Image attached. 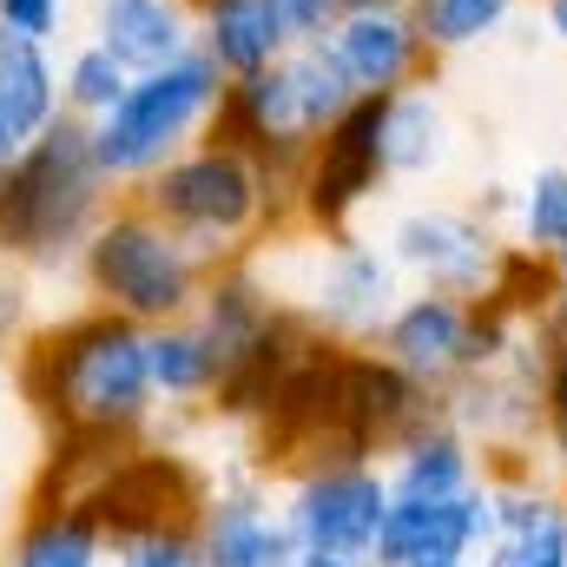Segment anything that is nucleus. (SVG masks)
<instances>
[{"label":"nucleus","mask_w":567,"mask_h":567,"mask_svg":"<svg viewBox=\"0 0 567 567\" xmlns=\"http://www.w3.org/2000/svg\"><path fill=\"white\" fill-rule=\"evenodd\" d=\"M7 363H13V396L47 435H73L120 455L158 423L152 330L106 303H80L66 317L20 330Z\"/></svg>","instance_id":"1"},{"label":"nucleus","mask_w":567,"mask_h":567,"mask_svg":"<svg viewBox=\"0 0 567 567\" xmlns=\"http://www.w3.org/2000/svg\"><path fill=\"white\" fill-rule=\"evenodd\" d=\"M120 185L106 178L93 126L86 120H53L0 172V265L20 278L73 271L100 218L113 212Z\"/></svg>","instance_id":"2"},{"label":"nucleus","mask_w":567,"mask_h":567,"mask_svg":"<svg viewBox=\"0 0 567 567\" xmlns=\"http://www.w3.org/2000/svg\"><path fill=\"white\" fill-rule=\"evenodd\" d=\"M133 198L158 225H172L205 265L251 258L278 231H297V212L265 178V165L225 140H192L178 158H165Z\"/></svg>","instance_id":"3"},{"label":"nucleus","mask_w":567,"mask_h":567,"mask_svg":"<svg viewBox=\"0 0 567 567\" xmlns=\"http://www.w3.org/2000/svg\"><path fill=\"white\" fill-rule=\"evenodd\" d=\"M73 278H80L86 303H106L145 330H158V323H178L198 310V290L212 278V265L172 225H158L133 192H120L113 212L100 218V231L86 238Z\"/></svg>","instance_id":"4"},{"label":"nucleus","mask_w":567,"mask_h":567,"mask_svg":"<svg viewBox=\"0 0 567 567\" xmlns=\"http://www.w3.org/2000/svg\"><path fill=\"white\" fill-rule=\"evenodd\" d=\"M225 86H231V80L218 73V60H212L205 47H192V53L172 60V66L133 73L126 100L93 126V152H100L106 178H113L120 192H140L165 158H178L192 140H205V126H212Z\"/></svg>","instance_id":"5"},{"label":"nucleus","mask_w":567,"mask_h":567,"mask_svg":"<svg viewBox=\"0 0 567 567\" xmlns=\"http://www.w3.org/2000/svg\"><path fill=\"white\" fill-rule=\"evenodd\" d=\"M265 278L323 343H377L390 310L410 290L396 258L383 251V238H363V231L310 238L303 258H297V278H284V271H265Z\"/></svg>","instance_id":"6"},{"label":"nucleus","mask_w":567,"mask_h":567,"mask_svg":"<svg viewBox=\"0 0 567 567\" xmlns=\"http://www.w3.org/2000/svg\"><path fill=\"white\" fill-rule=\"evenodd\" d=\"M86 502L113 548L140 535H198V515L212 502V468H198L185 449L133 442L93 475Z\"/></svg>","instance_id":"7"},{"label":"nucleus","mask_w":567,"mask_h":567,"mask_svg":"<svg viewBox=\"0 0 567 567\" xmlns=\"http://www.w3.org/2000/svg\"><path fill=\"white\" fill-rule=\"evenodd\" d=\"M383 120H390V93H363L337 126H323L310 140V158L297 172V231H310V238L357 231V218L383 198V185H390Z\"/></svg>","instance_id":"8"},{"label":"nucleus","mask_w":567,"mask_h":567,"mask_svg":"<svg viewBox=\"0 0 567 567\" xmlns=\"http://www.w3.org/2000/svg\"><path fill=\"white\" fill-rule=\"evenodd\" d=\"M278 495L303 555H350V561L377 555V535H383V515H390V475H383L377 455L303 462L278 482Z\"/></svg>","instance_id":"9"},{"label":"nucleus","mask_w":567,"mask_h":567,"mask_svg":"<svg viewBox=\"0 0 567 567\" xmlns=\"http://www.w3.org/2000/svg\"><path fill=\"white\" fill-rule=\"evenodd\" d=\"M383 251L396 258V271L416 290H449V297H482L495 271H502V231L488 212L475 205H449V198H423L403 205L383 225Z\"/></svg>","instance_id":"10"},{"label":"nucleus","mask_w":567,"mask_h":567,"mask_svg":"<svg viewBox=\"0 0 567 567\" xmlns=\"http://www.w3.org/2000/svg\"><path fill=\"white\" fill-rule=\"evenodd\" d=\"M442 410L475 435L482 462H542V343L535 330L508 363L468 370L442 390Z\"/></svg>","instance_id":"11"},{"label":"nucleus","mask_w":567,"mask_h":567,"mask_svg":"<svg viewBox=\"0 0 567 567\" xmlns=\"http://www.w3.org/2000/svg\"><path fill=\"white\" fill-rule=\"evenodd\" d=\"M198 548L205 567H290L303 548L290 535L278 482L245 455L225 475H212V502L198 515Z\"/></svg>","instance_id":"12"},{"label":"nucleus","mask_w":567,"mask_h":567,"mask_svg":"<svg viewBox=\"0 0 567 567\" xmlns=\"http://www.w3.org/2000/svg\"><path fill=\"white\" fill-rule=\"evenodd\" d=\"M495 542V502H488V475L462 495L416 502V495H390L383 535L370 567H455L482 561V548Z\"/></svg>","instance_id":"13"},{"label":"nucleus","mask_w":567,"mask_h":567,"mask_svg":"<svg viewBox=\"0 0 567 567\" xmlns=\"http://www.w3.org/2000/svg\"><path fill=\"white\" fill-rule=\"evenodd\" d=\"M337 390H343V455H377V462L442 403L429 383H416L403 363H390L377 343H343Z\"/></svg>","instance_id":"14"},{"label":"nucleus","mask_w":567,"mask_h":567,"mask_svg":"<svg viewBox=\"0 0 567 567\" xmlns=\"http://www.w3.org/2000/svg\"><path fill=\"white\" fill-rule=\"evenodd\" d=\"M377 350L390 363H403L416 383L435 396L475 370V297H449V290H403V303L390 310Z\"/></svg>","instance_id":"15"},{"label":"nucleus","mask_w":567,"mask_h":567,"mask_svg":"<svg viewBox=\"0 0 567 567\" xmlns=\"http://www.w3.org/2000/svg\"><path fill=\"white\" fill-rule=\"evenodd\" d=\"M323 40L337 47V60L357 80V93H403V86L435 80V66H442L423 47L410 7H343Z\"/></svg>","instance_id":"16"},{"label":"nucleus","mask_w":567,"mask_h":567,"mask_svg":"<svg viewBox=\"0 0 567 567\" xmlns=\"http://www.w3.org/2000/svg\"><path fill=\"white\" fill-rule=\"evenodd\" d=\"M86 40H100L126 73H152L198 47V7L192 0H93Z\"/></svg>","instance_id":"17"},{"label":"nucleus","mask_w":567,"mask_h":567,"mask_svg":"<svg viewBox=\"0 0 567 567\" xmlns=\"http://www.w3.org/2000/svg\"><path fill=\"white\" fill-rule=\"evenodd\" d=\"M383 475H390V495H416V502H442V495H462L488 475L475 435L455 423L442 403L429 410L423 423L410 429L390 455H383Z\"/></svg>","instance_id":"18"},{"label":"nucleus","mask_w":567,"mask_h":567,"mask_svg":"<svg viewBox=\"0 0 567 567\" xmlns=\"http://www.w3.org/2000/svg\"><path fill=\"white\" fill-rule=\"evenodd\" d=\"M317 343V330L284 303L278 317H271V330L265 337H251L231 363H225V377H218V396H212V416L231 429H251L265 416V403L278 396V383L303 363V350Z\"/></svg>","instance_id":"19"},{"label":"nucleus","mask_w":567,"mask_h":567,"mask_svg":"<svg viewBox=\"0 0 567 567\" xmlns=\"http://www.w3.org/2000/svg\"><path fill=\"white\" fill-rule=\"evenodd\" d=\"M0 567H113V542L86 495L66 502H27L20 528L7 535Z\"/></svg>","instance_id":"20"},{"label":"nucleus","mask_w":567,"mask_h":567,"mask_svg":"<svg viewBox=\"0 0 567 567\" xmlns=\"http://www.w3.org/2000/svg\"><path fill=\"white\" fill-rule=\"evenodd\" d=\"M284 310V297L271 290L265 278V265H258V251L251 258H231V265H212V278L198 290V330L218 343V357L231 363L251 337H265L271 330V317Z\"/></svg>","instance_id":"21"},{"label":"nucleus","mask_w":567,"mask_h":567,"mask_svg":"<svg viewBox=\"0 0 567 567\" xmlns=\"http://www.w3.org/2000/svg\"><path fill=\"white\" fill-rule=\"evenodd\" d=\"M455 158V126H449V106L435 86H403L390 93V120H383V165H390V185H423L442 178Z\"/></svg>","instance_id":"22"},{"label":"nucleus","mask_w":567,"mask_h":567,"mask_svg":"<svg viewBox=\"0 0 567 567\" xmlns=\"http://www.w3.org/2000/svg\"><path fill=\"white\" fill-rule=\"evenodd\" d=\"M198 47L218 60L225 80H245V73L284 60L297 40H290V27H284L278 0H212V7L198 13Z\"/></svg>","instance_id":"23"},{"label":"nucleus","mask_w":567,"mask_h":567,"mask_svg":"<svg viewBox=\"0 0 567 567\" xmlns=\"http://www.w3.org/2000/svg\"><path fill=\"white\" fill-rule=\"evenodd\" d=\"M60 113L66 106H60V60H53V47L20 40V33L0 27V120L33 145Z\"/></svg>","instance_id":"24"},{"label":"nucleus","mask_w":567,"mask_h":567,"mask_svg":"<svg viewBox=\"0 0 567 567\" xmlns=\"http://www.w3.org/2000/svg\"><path fill=\"white\" fill-rule=\"evenodd\" d=\"M218 377H225V357L198 330V317H178V323L152 330V383H158L165 410H212Z\"/></svg>","instance_id":"25"},{"label":"nucleus","mask_w":567,"mask_h":567,"mask_svg":"<svg viewBox=\"0 0 567 567\" xmlns=\"http://www.w3.org/2000/svg\"><path fill=\"white\" fill-rule=\"evenodd\" d=\"M515 7L522 0H410V20H416L429 53L449 60V53H468V47L495 40L515 20Z\"/></svg>","instance_id":"26"},{"label":"nucleus","mask_w":567,"mask_h":567,"mask_svg":"<svg viewBox=\"0 0 567 567\" xmlns=\"http://www.w3.org/2000/svg\"><path fill=\"white\" fill-rule=\"evenodd\" d=\"M126 86H133V73H126L100 40H73V47H66V60H60V106H66V120L100 126V120L126 100Z\"/></svg>","instance_id":"27"},{"label":"nucleus","mask_w":567,"mask_h":567,"mask_svg":"<svg viewBox=\"0 0 567 567\" xmlns=\"http://www.w3.org/2000/svg\"><path fill=\"white\" fill-rule=\"evenodd\" d=\"M508 231H515V245L555 258L567 271V165H535L528 172V185L515 192Z\"/></svg>","instance_id":"28"},{"label":"nucleus","mask_w":567,"mask_h":567,"mask_svg":"<svg viewBox=\"0 0 567 567\" xmlns=\"http://www.w3.org/2000/svg\"><path fill=\"white\" fill-rule=\"evenodd\" d=\"M482 567H567V502L528 528H495L482 548Z\"/></svg>","instance_id":"29"},{"label":"nucleus","mask_w":567,"mask_h":567,"mask_svg":"<svg viewBox=\"0 0 567 567\" xmlns=\"http://www.w3.org/2000/svg\"><path fill=\"white\" fill-rule=\"evenodd\" d=\"M0 27L40 47H60L73 27V0H0Z\"/></svg>","instance_id":"30"},{"label":"nucleus","mask_w":567,"mask_h":567,"mask_svg":"<svg viewBox=\"0 0 567 567\" xmlns=\"http://www.w3.org/2000/svg\"><path fill=\"white\" fill-rule=\"evenodd\" d=\"M113 567H205L198 535H140V542H120Z\"/></svg>","instance_id":"31"},{"label":"nucleus","mask_w":567,"mask_h":567,"mask_svg":"<svg viewBox=\"0 0 567 567\" xmlns=\"http://www.w3.org/2000/svg\"><path fill=\"white\" fill-rule=\"evenodd\" d=\"M278 13H284V27H290V40H323L337 27L343 0H278Z\"/></svg>","instance_id":"32"},{"label":"nucleus","mask_w":567,"mask_h":567,"mask_svg":"<svg viewBox=\"0 0 567 567\" xmlns=\"http://www.w3.org/2000/svg\"><path fill=\"white\" fill-rule=\"evenodd\" d=\"M20 271H7V278H0V357H7V343H13V337H20Z\"/></svg>","instance_id":"33"},{"label":"nucleus","mask_w":567,"mask_h":567,"mask_svg":"<svg viewBox=\"0 0 567 567\" xmlns=\"http://www.w3.org/2000/svg\"><path fill=\"white\" fill-rule=\"evenodd\" d=\"M542 27L555 47H567V0H542Z\"/></svg>","instance_id":"34"},{"label":"nucleus","mask_w":567,"mask_h":567,"mask_svg":"<svg viewBox=\"0 0 567 567\" xmlns=\"http://www.w3.org/2000/svg\"><path fill=\"white\" fill-rule=\"evenodd\" d=\"M20 152H27V140H20V133H13V126H7V120H0V172H7V165H13V158H20Z\"/></svg>","instance_id":"35"},{"label":"nucleus","mask_w":567,"mask_h":567,"mask_svg":"<svg viewBox=\"0 0 567 567\" xmlns=\"http://www.w3.org/2000/svg\"><path fill=\"white\" fill-rule=\"evenodd\" d=\"M290 567H370V561H350V555H297Z\"/></svg>","instance_id":"36"},{"label":"nucleus","mask_w":567,"mask_h":567,"mask_svg":"<svg viewBox=\"0 0 567 567\" xmlns=\"http://www.w3.org/2000/svg\"><path fill=\"white\" fill-rule=\"evenodd\" d=\"M343 7H410V0H343Z\"/></svg>","instance_id":"37"},{"label":"nucleus","mask_w":567,"mask_h":567,"mask_svg":"<svg viewBox=\"0 0 567 567\" xmlns=\"http://www.w3.org/2000/svg\"><path fill=\"white\" fill-rule=\"evenodd\" d=\"M192 7H198V13H205V7H212V0H192Z\"/></svg>","instance_id":"38"},{"label":"nucleus","mask_w":567,"mask_h":567,"mask_svg":"<svg viewBox=\"0 0 567 567\" xmlns=\"http://www.w3.org/2000/svg\"><path fill=\"white\" fill-rule=\"evenodd\" d=\"M455 567H482V561H455Z\"/></svg>","instance_id":"39"}]
</instances>
